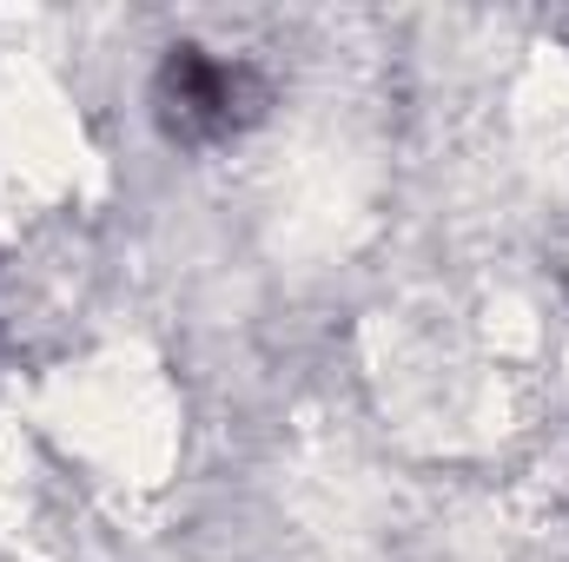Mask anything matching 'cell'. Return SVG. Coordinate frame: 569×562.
Returning a JSON list of instances; mask_svg holds the SVG:
<instances>
[{"mask_svg": "<svg viewBox=\"0 0 569 562\" xmlns=\"http://www.w3.org/2000/svg\"><path fill=\"white\" fill-rule=\"evenodd\" d=\"M159 107H166V127L186 133V140L232 133L239 113H246V67L212 60V53H172L166 87H159Z\"/></svg>", "mask_w": 569, "mask_h": 562, "instance_id": "1", "label": "cell"}]
</instances>
